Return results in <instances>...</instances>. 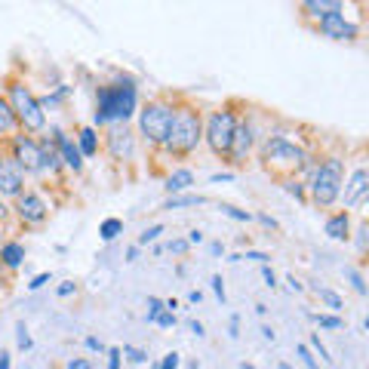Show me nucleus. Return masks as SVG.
Listing matches in <instances>:
<instances>
[{"label":"nucleus","mask_w":369,"mask_h":369,"mask_svg":"<svg viewBox=\"0 0 369 369\" xmlns=\"http://www.w3.org/2000/svg\"><path fill=\"white\" fill-rule=\"evenodd\" d=\"M262 336L268 338V342H274V329H271V327H262Z\"/></svg>","instance_id":"obj_54"},{"label":"nucleus","mask_w":369,"mask_h":369,"mask_svg":"<svg viewBox=\"0 0 369 369\" xmlns=\"http://www.w3.org/2000/svg\"><path fill=\"white\" fill-rule=\"evenodd\" d=\"M3 99H6V105L13 108V114H16V123L25 132H40L47 127V111L40 108V99H37L22 80H10Z\"/></svg>","instance_id":"obj_3"},{"label":"nucleus","mask_w":369,"mask_h":369,"mask_svg":"<svg viewBox=\"0 0 369 369\" xmlns=\"http://www.w3.org/2000/svg\"><path fill=\"white\" fill-rule=\"evenodd\" d=\"M314 320H317V327H320V329H342L345 327V320H342V317H336V314H314Z\"/></svg>","instance_id":"obj_25"},{"label":"nucleus","mask_w":369,"mask_h":369,"mask_svg":"<svg viewBox=\"0 0 369 369\" xmlns=\"http://www.w3.org/2000/svg\"><path fill=\"white\" fill-rule=\"evenodd\" d=\"M77 139H80V154H84V157H95V154H99V136H95V129H80L77 132Z\"/></svg>","instance_id":"obj_20"},{"label":"nucleus","mask_w":369,"mask_h":369,"mask_svg":"<svg viewBox=\"0 0 369 369\" xmlns=\"http://www.w3.org/2000/svg\"><path fill=\"white\" fill-rule=\"evenodd\" d=\"M345 277L351 280V286L357 290V295H366V283H363V277L357 274V268H345Z\"/></svg>","instance_id":"obj_28"},{"label":"nucleus","mask_w":369,"mask_h":369,"mask_svg":"<svg viewBox=\"0 0 369 369\" xmlns=\"http://www.w3.org/2000/svg\"><path fill=\"white\" fill-rule=\"evenodd\" d=\"M342 184H345V164L338 157H329L314 169L308 188H311V197L317 206H332L338 201V194H342Z\"/></svg>","instance_id":"obj_4"},{"label":"nucleus","mask_w":369,"mask_h":369,"mask_svg":"<svg viewBox=\"0 0 369 369\" xmlns=\"http://www.w3.org/2000/svg\"><path fill=\"white\" fill-rule=\"evenodd\" d=\"M201 203H206L201 194H173L164 203V210H188V206H201Z\"/></svg>","instance_id":"obj_22"},{"label":"nucleus","mask_w":369,"mask_h":369,"mask_svg":"<svg viewBox=\"0 0 369 369\" xmlns=\"http://www.w3.org/2000/svg\"><path fill=\"white\" fill-rule=\"evenodd\" d=\"M240 258H249V262H258V265H268V253H258V249H249L246 256H240Z\"/></svg>","instance_id":"obj_37"},{"label":"nucleus","mask_w":369,"mask_h":369,"mask_svg":"<svg viewBox=\"0 0 369 369\" xmlns=\"http://www.w3.org/2000/svg\"><path fill=\"white\" fill-rule=\"evenodd\" d=\"M221 212H225L228 219H237V221H253V212L237 210V206H231V203H225V206H221Z\"/></svg>","instance_id":"obj_26"},{"label":"nucleus","mask_w":369,"mask_h":369,"mask_svg":"<svg viewBox=\"0 0 369 369\" xmlns=\"http://www.w3.org/2000/svg\"><path fill=\"white\" fill-rule=\"evenodd\" d=\"M234 129H237V114L231 108H219L206 117V127H203V139L219 157H228L231 151V139H234Z\"/></svg>","instance_id":"obj_6"},{"label":"nucleus","mask_w":369,"mask_h":369,"mask_svg":"<svg viewBox=\"0 0 369 369\" xmlns=\"http://www.w3.org/2000/svg\"><path fill=\"white\" fill-rule=\"evenodd\" d=\"M136 258H139V246H129L127 249V262H136Z\"/></svg>","instance_id":"obj_51"},{"label":"nucleus","mask_w":369,"mask_h":369,"mask_svg":"<svg viewBox=\"0 0 369 369\" xmlns=\"http://www.w3.org/2000/svg\"><path fill=\"white\" fill-rule=\"evenodd\" d=\"M6 212H10V210H6V206H3V201H0V221L6 219Z\"/></svg>","instance_id":"obj_58"},{"label":"nucleus","mask_w":369,"mask_h":369,"mask_svg":"<svg viewBox=\"0 0 369 369\" xmlns=\"http://www.w3.org/2000/svg\"><path fill=\"white\" fill-rule=\"evenodd\" d=\"M160 311H164V301H160V299H154V295H151V299H148V323H154V320H157V317H160Z\"/></svg>","instance_id":"obj_32"},{"label":"nucleus","mask_w":369,"mask_h":369,"mask_svg":"<svg viewBox=\"0 0 369 369\" xmlns=\"http://www.w3.org/2000/svg\"><path fill=\"white\" fill-rule=\"evenodd\" d=\"M154 323H157V327H164V329H169V327H175V314L166 311V305H164V311H160V317Z\"/></svg>","instance_id":"obj_33"},{"label":"nucleus","mask_w":369,"mask_h":369,"mask_svg":"<svg viewBox=\"0 0 369 369\" xmlns=\"http://www.w3.org/2000/svg\"><path fill=\"white\" fill-rule=\"evenodd\" d=\"M295 351H299L301 363H305L308 369H320V363H317V357H314V354H311V348H308V345H299V348H295Z\"/></svg>","instance_id":"obj_30"},{"label":"nucleus","mask_w":369,"mask_h":369,"mask_svg":"<svg viewBox=\"0 0 369 369\" xmlns=\"http://www.w3.org/2000/svg\"><path fill=\"white\" fill-rule=\"evenodd\" d=\"M320 31L327 37H332V40H357L360 28L345 19V13H332V16L320 19Z\"/></svg>","instance_id":"obj_11"},{"label":"nucleus","mask_w":369,"mask_h":369,"mask_svg":"<svg viewBox=\"0 0 369 369\" xmlns=\"http://www.w3.org/2000/svg\"><path fill=\"white\" fill-rule=\"evenodd\" d=\"M120 348H108V369H120Z\"/></svg>","instance_id":"obj_38"},{"label":"nucleus","mask_w":369,"mask_h":369,"mask_svg":"<svg viewBox=\"0 0 369 369\" xmlns=\"http://www.w3.org/2000/svg\"><path fill=\"white\" fill-rule=\"evenodd\" d=\"M188 246H191L188 240H169V243H166V249H169V253H175V256H182Z\"/></svg>","instance_id":"obj_39"},{"label":"nucleus","mask_w":369,"mask_h":369,"mask_svg":"<svg viewBox=\"0 0 369 369\" xmlns=\"http://www.w3.org/2000/svg\"><path fill=\"white\" fill-rule=\"evenodd\" d=\"M201 142H203V117H201V111H194L188 105L175 108L164 148H166V151H173V154H191Z\"/></svg>","instance_id":"obj_2"},{"label":"nucleus","mask_w":369,"mask_h":369,"mask_svg":"<svg viewBox=\"0 0 369 369\" xmlns=\"http://www.w3.org/2000/svg\"><path fill=\"white\" fill-rule=\"evenodd\" d=\"M188 243H203V234L201 231H191L188 234Z\"/></svg>","instance_id":"obj_50"},{"label":"nucleus","mask_w":369,"mask_h":369,"mask_svg":"<svg viewBox=\"0 0 369 369\" xmlns=\"http://www.w3.org/2000/svg\"><path fill=\"white\" fill-rule=\"evenodd\" d=\"M262 277H265V283H268V286H277V277H274V271H271L268 265H262Z\"/></svg>","instance_id":"obj_45"},{"label":"nucleus","mask_w":369,"mask_h":369,"mask_svg":"<svg viewBox=\"0 0 369 369\" xmlns=\"http://www.w3.org/2000/svg\"><path fill=\"white\" fill-rule=\"evenodd\" d=\"M212 292L225 301V280H221V274H212Z\"/></svg>","instance_id":"obj_40"},{"label":"nucleus","mask_w":369,"mask_h":369,"mask_svg":"<svg viewBox=\"0 0 369 369\" xmlns=\"http://www.w3.org/2000/svg\"><path fill=\"white\" fill-rule=\"evenodd\" d=\"M56 148H58V157H62V166L74 169V173L84 169V154H80V148L74 145V139L65 136L62 129H56Z\"/></svg>","instance_id":"obj_14"},{"label":"nucleus","mask_w":369,"mask_h":369,"mask_svg":"<svg viewBox=\"0 0 369 369\" xmlns=\"http://www.w3.org/2000/svg\"><path fill=\"white\" fill-rule=\"evenodd\" d=\"M173 114H175V108L169 105V102H160V99L148 102V105L139 111V129H142V136L151 145H164L169 123H173Z\"/></svg>","instance_id":"obj_7"},{"label":"nucleus","mask_w":369,"mask_h":369,"mask_svg":"<svg viewBox=\"0 0 369 369\" xmlns=\"http://www.w3.org/2000/svg\"><path fill=\"white\" fill-rule=\"evenodd\" d=\"M191 332H197V336H203V323H201V320H191Z\"/></svg>","instance_id":"obj_52"},{"label":"nucleus","mask_w":369,"mask_h":369,"mask_svg":"<svg viewBox=\"0 0 369 369\" xmlns=\"http://www.w3.org/2000/svg\"><path fill=\"white\" fill-rule=\"evenodd\" d=\"M317 292H320V299L327 301V308H332V311H342V299H338L332 290H317Z\"/></svg>","instance_id":"obj_31"},{"label":"nucleus","mask_w":369,"mask_h":369,"mask_svg":"<svg viewBox=\"0 0 369 369\" xmlns=\"http://www.w3.org/2000/svg\"><path fill=\"white\" fill-rule=\"evenodd\" d=\"M179 363H182V360H179V354H175V351H169L157 366H160V369H179Z\"/></svg>","instance_id":"obj_36"},{"label":"nucleus","mask_w":369,"mask_h":369,"mask_svg":"<svg viewBox=\"0 0 369 369\" xmlns=\"http://www.w3.org/2000/svg\"><path fill=\"white\" fill-rule=\"evenodd\" d=\"M240 369H256L253 363H240Z\"/></svg>","instance_id":"obj_59"},{"label":"nucleus","mask_w":369,"mask_h":369,"mask_svg":"<svg viewBox=\"0 0 369 369\" xmlns=\"http://www.w3.org/2000/svg\"><path fill=\"white\" fill-rule=\"evenodd\" d=\"M0 234H3V228H0ZM0 246H3V240H0Z\"/></svg>","instance_id":"obj_61"},{"label":"nucleus","mask_w":369,"mask_h":369,"mask_svg":"<svg viewBox=\"0 0 369 369\" xmlns=\"http://www.w3.org/2000/svg\"><path fill=\"white\" fill-rule=\"evenodd\" d=\"M86 348H90V351H105V345H102L95 336H90V338H86Z\"/></svg>","instance_id":"obj_46"},{"label":"nucleus","mask_w":369,"mask_h":369,"mask_svg":"<svg viewBox=\"0 0 369 369\" xmlns=\"http://www.w3.org/2000/svg\"><path fill=\"white\" fill-rule=\"evenodd\" d=\"M22 184H25V173L16 166L13 157H3V164H0V197H19Z\"/></svg>","instance_id":"obj_12"},{"label":"nucleus","mask_w":369,"mask_h":369,"mask_svg":"<svg viewBox=\"0 0 369 369\" xmlns=\"http://www.w3.org/2000/svg\"><path fill=\"white\" fill-rule=\"evenodd\" d=\"M311 348H314L317 354H320V360H327V363H329V360H332V357H329V351H327V345L320 342V336H317V332H314V336H311Z\"/></svg>","instance_id":"obj_34"},{"label":"nucleus","mask_w":369,"mask_h":369,"mask_svg":"<svg viewBox=\"0 0 369 369\" xmlns=\"http://www.w3.org/2000/svg\"><path fill=\"white\" fill-rule=\"evenodd\" d=\"M160 234H164V225H151V228H145V231L139 234V243H142V246H148V243H154Z\"/></svg>","instance_id":"obj_27"},{"label":"nucleus","mask_w":369,"mask_h":369,"mask_svg":"<svg viewBox=\"0 0 369 369\" xmlns=\"http://www.w3.org/2000/svg\"><path fill=\"white\" fill-rule=\"evenodd\" d=\"M68 369H93V363L84 357H74V360H68Z\"/></svg>","instance_id":"obj_43"},{"label":"nucleus","mask_w":369,"mask_h":369,"mask_svg":"<svg viewBox=\"0 0 369 369\" xmlns=\"http://www.w3.org/2000/svg\"><path fill=\"white\" fill-rule=\"evenodd\" d=\"M49 283V271H40V274H37V277H31V283H28V290H31V292H37V290H40V286H47Z\"/></svg>","instance_id":"obj_35"},{"label":"nucleus","mask_w":369,"mask_h":369,"mask_svg":"<svg viewBox=\"0 0 369 369\" xmlns=\"http://www.w3.org/2000/svg\"><path fill=\"white\" fill-rule=\"evenodd\" d=\"M13 160L22 173H43V154L40 142H34L31 136H13Z\"/></svg>","instance_id":"obj_8"},{"label":"nucleus","mask_w":369,"mask_h":369,"mask_svg":"<svg viewBox=\"0 0 369 369\" xmlns=\"http://www.w3.org/2000/svg\"><path fill=\"white\" fill-rule=\"evenodd\" d=\"M99 234H102V240H105V243H111L117 234H123V221L120 219H105V221H102V228H99Z\"/></svg>","instance_id":"obj_24"},{"label":"nucleus","mask_w":369,"mask_h":369,"mask_svg":"<svg viewBox=\"0 0 369 369\" xmlns=\"http://www.w3.org/2000/svg\"><path fill=\"white\" fill-rule=\"evenodd\" d=\"M253 142H256V132H253V123L246 120H237V129H234V139H231V164H246L249 151H253Z\"/></svg>","instance_id":"obj_10"},{"label":"nucleus","mask_w":369,"mask_h":369,"mask_svg":"<svg viewBox=\"0 0 369 369\" xmlns=\"http://www.w3.org/2000/svg\"><path fill=\"white\" fill-rule=\"evenodd\" d=\"M56 292H58V299H68V295H74V292H77V286H74V283H62Z\"/></svg>","instance_id":"obj_44"},{"label":"nucleus","mask_w":369,"mask_h":369,"mask_svg":"<svg viewBox=\"0 0 369 369\" xmlns=\"http://www.w3.org/2000/svg\"><path fill=\"white\" fill-rule=\"evenodd\" d=\"M40 154H43V169H49V173H58L62 169V157H58V148L43 142L40 145Z\"/></svg>","instance_id":"obj_23"},{"label":"nucleus","mask_w":369,"mask_h":369,"mask_svg":"<svg viewBox=\"0 0 369 369\" xmlns=\"http://www.w3.org/2000/svg\"><path fill=\"white\" fill-rule=\"evenodd\" d=\"M132 114H136V84L132 80L99 86V93H95V123L99 127L127 123Z\"/></svg>","instance_id":"obj_1"},{"label":"nucleus","mask_w":369,"mask_h":369,"mask_svg":"<svg viewBox=\"0 0 369 369\" xmlns=\"http://www.w3.org/2000/svg\"><path fill=\"white\" fill-rule=\"evenodd\" d=\"M0 369H10V354H0Z\"/></svg>","instance_id":"obj_56"},{"label":"nucleus","mask_w":369,"mask_h":369,"mask_svg":"<svg viewBox=\"0 0 369 369\" xmlns=\"http://www.w3.org/2000/svg\"><path fill=\"white\" fill-rule=\"evenodd\" d=\"M108 151L114 160H129L132 157V136L127 123H114L108 132Z\"/></svg>","instance_id":"obj_13"},{"label":"nucleus","mask_w":369,"mask_h":369,"mask_svg":"<svg viewBox=\"0 0 369 369\" xmlns=\"http://www.w3.org/2000/svg\"><path fill=\"white\" fill-rule=\"evenodd\" d=\"M237 336H240V317L234 314L231 317V338H237Z\"/></svg>","instance_id":"obj_47"},{"label":"nucleus","mask_w":369,"mask_h":369,"mask_svg":"<svg viewBox=\"0 0 369 369\" xmlns=\"http://www.w3.org/2000/svg\"><path fill=\"white\" fill-rule=\"evenodd\" d=\"M16 114H13V108L6 105V99L0 95V136H13L16 132Z\"/></svg>","instance_id":"obj_21"},{"label":"nucleus","mask_w":369,"mask_h":369,"mask_svg":"<svg viewBox=\"0 0 369 369\" xmlns=\"http://www.w3.org/2000/svg\"><path fill=\"white\" fill-rule=\"evenodd\" d=\"M283 188H286V191H290V194H292V197H299V201H301V197H305V184H299V182H286V184H283Z\"/></svg>","instance_id":"obj_41"},{"label":"nucleus","mask_w":369,"mask_h":369,"mask_svg":"<svg viewBox=\"0 0 369 369\" xmlns=\"http://www.w3.org/2000/svg\"><path fill=\"white\" fill-rule=\"evenodd\" d=\"M262 160L268 166L280 169V173H299V169L308 164V154H305V148H299L295 142H290V139L268 136L262 145Z\"/></svg>","instance_id":"obj_5"},{"label":"nucleus","mask_w":369,"mask_h":369,"mask_svg":"<svg viewBox=\"0 0 369 369\" xmlns=\"http://www.w3.org/2000/svg\"><path fill=\"white\" fill-rule=\"evenodd\" d=\"M16 342H19L22 351H31V348H34V342H31V336H28L25 323H19V327H16Z\"/></svg>","instance_id":"obj_29"},{"label":"nucleus","mask_w":369,"mask_h":369,"mask_svg":"<svg viewBox=\"0 0 369 369\" xmlns=\"http://www.w3.org/2000/svg\"><path fill=\"white\" fill-rule=\"evenodd\" d=\"M348 231H351L348 212H336V216L327 219V237H332V240H348Z\"/></svg>","instance_id":"obj_18"},{"label":"nucleus","mask_w":369,"mask_h":369,"mask_svg":"<svg viewBox=\"0 0 369 369\" xmlns=\"http://www.w3.org/2000/svg\"><path fill=\"white\" fill-rule=\"evenodd\" d=\"M286 283H290V290H292V292H301V283H299V280H295V277H290V280H286Z\"/></svg>","instance_id":"obj_53"},{"label":"nucleus","mask_w":369,"mask_h":369,"mask_svg":"<svg viewBox=\"0 0 369 369\" xmlns=\"http://www.w3.org/2000/svg\"><path fill=\"white\" fill-rule=\"evenodd\" d=\"M280 369H292V366L290 363H280Z\"/></svg>","instance_id":"obj_60"},{"label":"nucleus","mask_w":369,"mask_h":369,"mask_svg":"<svg viewBox=\"0 0 369 369\" xmlns=\"http://www.w3.org/2000/svg\"><path fill=\"white\" fill-rule=\"evenodd\" d=\"M258 221H262V225H265V228H277V221H274V219H271V216H258Z\"/></svg>","instance_id":"obj_49"},{"label":"nucleus","mask_w":369,"mask_h":369,"mask_svg":"<svg viewBox=\"0 0 369 369\" xmlns=\"http://www.w3.org/2000/svg\"><path fill=\"white\" fill-rule=\"evenodd\" d=\"M188 299H191V301H194V305H197V301H201V299H203V292H201V290H194V292H191V295H188Z\"/></svg>","instance_id":"obj_57"},{"label":"nucleus","mask_w":369,"mask_h":369,"mask_svg":"<svg viewBox=\"0 0 369 369\" xmlns=\"http://www.w3.org/2000/svg\"><path fill=\"white\" fill-rule=\"evenodd\" d=\"M369 175L366 169H354V175L348 179V184H345V206L348 210H354V206H360L366 201V191H369Z\"/></svg>","instance_id":"obj_15"},{"label":"nucleus","mask_w":369,"mask_h":369,"mask_svg":"<svg viewBox=\"0 0 369 369\" xmlns=\"http://www.w3.org/2000/svg\"><path fill=\"white\" fill-rule=\"evenodd\" d=\"M191 184H194V173H191V169H175V173L166 175L164 188L169 191V194H182V191L191 188Z\"/></svg>","instance_id":"obj_19"},{"label":"nucleus","mask_w":369,"mask_h":369,"mask_svg":"<svg viewBox=\"0 0 369 369\" xmlns=\"http://www.w3.org/2000/svg\"><path fill=\"white\" fill-rule=\"evenodd\" d=\"M301 10H305L308 16H314V19H327V16H332V13H342L345 6H342V0H305Z\"/></svg>","instance_id":"obj_16"},{"label":"nucleus","mask_w":369,"mask_h":369,"mask_svg":"<svg viewBox=\"0 0 369 369\" xmlns=\"http://www.w3.org/2000/svg\"><path fill=\"white\" fill-rule=\"evenodd\" d=\"M0 164H3V154H0Z\"/></svg>","instance_id":"obj_63"},{"label":"nucleus","mask_w":369,"mask_h":369,"mask_svg":"<svg viewBox=\"0 0 369 369\" xmlns=\"http://www.w3.org/2000/svg\"><path fill=\"white\" fill-rule=\"evenodd\" d=\"M47 212H49V206L43 203L40 194L22 191V194L16 197V216L25 221V225H40V221H47Z\"/></svg>","instance_id":"obj_9"},{"label":"nucleus","mask_w":369,"mask_h":369,"mask_svg":"<svg viewBox=\"0 0 369 369\" xmlns=\"http://www.w3.org/2000/svg\"><path fill=\"white\" fill-rule=\"evenodd\" d=\"M0 271H3V265H0ZM0 283H3V277H0Z\"/></svg>","instance_id":"obj_62"},{"label":"nucleus","mask_w":369,"mask_h":369,"mask_svg":"<svg viewBox=\"0 0 369 369\" xmlns=\"http://www.w3.org/2000/svg\"><path fill=\"white\" fill-rule=\"evenodd\" d=\"M22 262H25V246H22L19 240H6L3 246H0V265H3V268H19Z\"/></svg>","instance_id":"obj_17"},{"label":"nucleus","mask_w":369,"mask_h":369,"mask_svg":"<svg viewBox=\"0 0 369 369\" xmlns=\"http://www.w3.org/2000/svg\"><path fill=\"white\" fill-rule=\"evenodd\" d=\"M360 237H357V246H360V253H363V249H366V228H360Z\"/></svg>","instance_id":"obj_48"},{"label":"nucleus","mask_w":369,"mask_h":369,"mask_svg":"<svg viewBox=\"0 0 369 369\" xmlns=\"http://www.w3.org/2000/svg\"><path fill=\"white\" fill-rule=\"evenodd\" d=\"M212 182H216V184H219V182H231V175H228V173H219V175H212Z\"/></svg>","instance_id":"obj_55"},{"label":"nucleus","mask_w":369,"mask_h":369,"mask_svg":"<svg viewBox=\"0 0 369 369\" xmlns=\"http://www.w3.org/2000/svg\"><path fill=\"white\" fill-rule=\"evenodd\" d=\"M123 351L129 354V360H132V363H145V360H148V354H145V351H139V348H129V345H127V348H123Z\"/></svg>","instance_id":"obj_42"}]
</instances>
